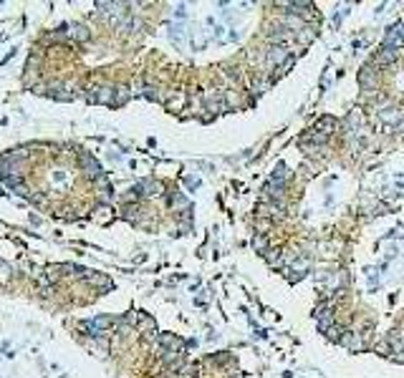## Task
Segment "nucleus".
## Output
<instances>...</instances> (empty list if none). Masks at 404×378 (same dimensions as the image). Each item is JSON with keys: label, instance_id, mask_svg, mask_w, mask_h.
Instances as JSON below:
<instances>
[{"label": "nucleus", "instance_id": "f257e3e1", "mask_svg": "<svg viewBox=\"0 0 404 378\" xmlns=\"http://www.w3.org/2000/svg\"><path fill=\"white\" fill-rule=\"evenodd\" d=\"M288 58H291V48H286V46H273V48L268 51V69H275V66L286 63Z\"/></svg>", "mask_w": 404, "mask_h": 378}, {"label": "nucleus", "instance_id": "7ed1b4c3", "mask_svg": "<svg viewBox=\"0 0 404 378\" xmlns=\"http://www.w3.org/2000/svg\"><path fill=\"white\" fill-rule=\"evenodd\" d=\"M402 43H404V28H402V26L389 28V33H387V38H384V46H389V48H397V51H399Z\"/></svg>", "mask_w": 404, "mask_h": 378}, {"label": "nucleus", "instance_id": "39448f33", "mask_svg": "<svg viewBox=\"0 0 404 378\" xmlns=\"http://www.w3.org/2000/svg\"><path fill=\"white\" fill-rule=\"evenodd\" d=\"M392 345H394V353H404V333H399V338L397 336L392 338Z\"/></svg>", "mask_w": 404, "mask_h": 378}, {"label": "nucleus", "instance_id": "20e7f679", "mask_svg": "<svg viewBox=\"0 0 404 378\" xmlns=\"http://www.w3.org/2000/svg\"><path fill=\"white\" fill-rule=\"evenodd\" d=\"M397 48H389V46H381V51H379V56H376V63L379 66H387V63H392L394 58H397Z\"/></svg>", "mask_w": 404, "mask_h": 378}, {"label": "nucleus", "instance_id": "f03ea898", "mask_svg": "<svg viewBox=\"0 0 404 378\" xmlns=\"http://www.w3.org/2000/svg\"><path fill=\"white\" fill-rule=\"evenodd\" d=\"M316 323H318V328H321V330H331L333 325V313H331V308L329 305H321V308H318L316 310Z\"/></svg>", "mask_w": 404, "mask_h": 378}]
</instances>
